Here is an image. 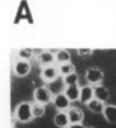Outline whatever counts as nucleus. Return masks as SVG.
Returning a JSON list of instances; mask_svg holds the SVG:
<instances>
[{"mask_svg": "<svg viewBox=\"0 0 116 128\" xmlns=\"http://www.w3.org/2000/svg\"><path fill=\"white\" fill-rule=\"evenodd\" d=\"M88 106V108L92 112V113H101L102 114V112H104V108H106V106H104V102H101V101H98V100H92L89 104H86Z\"/></svg>", "mask_w": 116, "mask_h": 128, "instance_id": "obj_16", "label": "nucleus"}, {"mask_svg": "<svg viewBox=\"0 0 116 128\" xmlns=\"http://www.w3.org/2000/svg\"><path fill=\"white\" fill-rule=\"evenodd\" d=\"M53 100H54V95L51 94V90L47 86H39L33 90V102L47 106V104L53 102Z\"/></svg>", "mask_w": 116, "mask_h": 128, "instance_id": "obj_2", "label": "nucleus"}, {"mask_svg": "<svg viewBox=\"0 0 116 128\" xmlns=\"http://www.w3.org/2000/svg\"><path fill=\"white\" fill-rule=\"evenodd\" d=\"M70 128H86L83 124H76V125H70Z\"/></svg>", "mask_w": 116, "mask_h": 128, "instance_id": "obj_22", "label": "nucleus"}, {"mask_svg": "<svg viewBox=\"0 0 116 128\" xmlns=\"http://www.w3.org/2000/svg\"><path fill=\"white\" fill-rule=\"evenodd\" d=\"M15 119L18 122H23V124H27L33 119V113H32V104L30 102H20L15 108V113H14Z\"/></svg>", "mask_w": 116, "mask_h": 128, "instance_id": "obj_1", "label": "nucleus"}, {"mask_svg": "<svg viewBox=\"0 0 116 128\" xmlns=\"http://www.w3.org/2000/svg\"><path fill=\"white\" fill-rule=\"evenodd\" d=\"M62 80H64L65 86H76V84H78V74H77V72H74V74H70V76L64 77Z\"/></svg>", "mask_w": 116, "mask_h": 128, "instance_id": "obj_20", "label": "nucleus"}, {"mask_svg": "<svg viewBox=\"0 0 116 128\" xmlns=\"http://www.w3.org/2000/svg\"><path fill=\"white\" fill-rule=\"evenodd\" d=\"M102 116L107 122L110 124H114L116 122V106L114 104H107L104 112H102Z\"/></svg>", "mask_w": 116, "mask_h": 128, "instance_id": "obj_14", "label": "nucleus"}, {"mask_svg": "<svg viewBox=\"0 0 116 128\" xmlns=\"http://www.w3.org/2000/svg\"><path fill=\"white\" fill-rule=\"evenodd\" d=\"M54 56H56V62H59V65L70 63V60H71V53L68 50H57L54 53Z\"/></svg>", "mask_w": 116, "mask_h": 128, "instance_id": "obj_15", "label": "nucleus"}, {"mask_svg": "<svg viewBox=\"0 0 116 128\" xmlns=\"http://www.w3.org/2000/svg\"><path fill=\"white\" fill-rule=\"evenodd\" d=\"M32 113H33V118H42L45 114V106L32 102Z\"/></svg>", "mask_w": 116, "mask_h": 128, "instance_id": "obj_19", "label": "nucleus"}, {"mask_svg": "<svg viewBox=\"0 0 116 128\" xmlns=\"http://www.w3.org/2000/svg\"><path fill=\"white\" fill-rule=\"evenodd\" d=\"M94 92H95V100H98V101H101V102H106V101L108 100V96H110L108 89H107L106 86H102V84L95 86V88H94Z\"/></svg>", "mask_w": 116, "mask_h": 128, "instance_id": "obj_12", "label": "nucleus"}, {"mask_svg": "<svg viewBox=\"0 0 116 128\" xmlns=\"http://www.w3.org/2000/svg\"><path fill=\"white\" fill-rule=\"evenodd\" d=\"M66 113H68V118H70L71 125H76V124H83L84 114H83L82 108H78V107H71Z\"/></svg>", "mask_w": 116, "mask_h": 128, "instance_id": "obj_8", "label": "nucleus"}, {"mask_svg": "<svg viewBox=\"0 0 116 128\" xmlns=\"http://www.w3.org/2000/svg\"><path fill=\"white\" fill-rule=\"evenodd\" d=\"M30 62L27 60H17L15 65H14V72L17 77H26L30 72Z\"/></svg>", "mask_w": 116, "mask_h": 128, "instance_id": "obj_7", "label": "nucleus"}, {"mask_svg": "<svg viewBox=\"0 0 116 128\" xmlns=\"http://www.w3.org/2000/svg\"><path fill=\"white\" fill-rule=\"evenodd\" d=\"M36 60L42 68H47V66H51L56 62V56L53 51H41V53H38Z\"/></svg>", "mask_w": 116, "mask_h": 128, "instance_id": "obj_5", "label": "nucleus"}, {"mask_svg": "<svg viewBox=\"0 0 116 128\" xmlns=\"http://www.w3.org/2000/svg\"><path fill=\"white\" fill-rule=\"evenodd\" d=\"M59 76H60L59 68L54 66V65H51V66H47V68H42V70H41V78H42L47 84H50V83H53L54 80H57V78H59Z\"/></svg>", "mask_w": 116, "mask_h": 128, "instance_id": "obj_4", "label": "nucleus"}, {"mask_svg": "<svg viewBox=\"0 0 116 128\" xmlns=\"http://www.w3.org/2000/svg\"><path fill=\"white\" fill-rule=\"evenodd\" d=\"M92 50L90 48H78L77 50V54L80 56V57H89V56H92Z\"/></svg>", "mask_w": 116, "mask_h": 128, "instance_id": "obj_21", "label": "nucleus"}, {"mask_svg": "<svg viewBox=\"0 0 116 128\" xmlns=\"http://www.w3.org/2000/svg\"><path fill=\"white\" fill-rule=\"evenodd\" d=\"M47 88L51 90V94H53L54 96H56V95H60V94H64V92H65V89H66V86H65L64 80H60V78L54 80V82H53V83H50Z\"/></svg>", "mask_w": 116, "mask_h": 128, "instance_id": "obj_13", "label": "nucleus"}, {"mask_svg": "<svg viewBox=\"0 0 116 128\" xmlns=\"http://www.w3.org/2000/svg\"><path fill=\"white\" fill-rule=\"evenodd\" d=\"M59 72H60V76L66 77V76L76 72V66L72 65L71 62H70V63H64V65H59Z\"/></svg>", "mask_w": 116, "mask_h": 128, "instance_id": "obj_18", "label": "nucleus"}, {"mask_svg": "<svg viewBox=\"0 0 116 128\" xmlns=\"http://www.w3.org/2000/svg\"><path fill=\"white\" fill-rule=\"evenodd\" d=\"M54 125L59 126V128H70L71 122H70L68 113L66 112H57L54 114Z\"/></svg>", "mask_w": 116, "mask_h": 128, "instance_id": "obj_10", "label": "nucleus"}, {"mask_svg": "<svg viewBox=\"0 0 116 128\" xmlns=\"http://www.w3.org/2000/svg\"><path fill=\"white\" fill-rule=\"evenodd\" d=\"M94 98H95L94 86H90V84L82 86V90H80V101H82L83 104H89Z\"/></svg>", "mask_w": 116, "mask_h": 128, "instance_id": "obj_9", "label": "nucleus"}, {"mask_svg": "<svg viewBox=\"0 0 116 128\" xmlns=\"http://www.w3.org/2000/svg\"><path fill=\"white\" fill-rule=\"evenodd\" d=\"M17 56H18V60H27L29 62L35 56V51L32 48H20L18 53H17Z\"/></svg>", "mask_w": 116, "mask_h": 128, "instance_id": "obj_17", "label": "nucleus"}, {"mask_svg": "<svg viewBox=\"0 0 116 128\" xmlns=\"http://www.w3.org/2000/svg\"><path fill=\"white\" fill-rule=\"evenodd\" d=\"M53 106L59 110V112H65V110H70L71 108V101L68 100V96L65 94H60V95H56L54 96Z\"/></svg>", "mask_w": 116, "mask_h": 128, "instance_id": "obj_6", "label": "nucleus"}, {"mask_svg": "<svg viewBox=\"0 0 116 128\" xmlns=\"http://www.w3.org/2000/svg\"><path fill=\"white\" fill-rule=\"evenodd\" d=\"M89 128H94V126H89Z\"/></svg>", "mask_w": 116, "mask_h": 128, "instance_id": "obj_23", "label": "nucleus"}, {"mask_svg": "<svg viewBox=\"0 0 116 128\" xmlns=\"http://www.w3.org/2000/svg\"><path fill=\"white\" fill-rule=\"evenodd\" d=\"M84 78H86V82H88L90 86L94 84V88H95V86H98V84L104 80V74H102V71L98 70V68H88L86 72H84Z\"/></svg>", "mask_w": 116, "mask_h": 128, "instance_id": "obj_3", "label": "nucleus"}, {"mask_svg": "<svg viewBox=\"0 0 116 128\" xmlns=\"http://www.w3.org/2000/svg\"><path fill=\"white\" fill-rule=\"evenodd\" d=\"M80 90H82V86H78V84H76V86H66V89H65L64 94L72 102V101H80Z\"/></svg>", "mask_w": 116, "mask_h": 128, "instance_id": "obj_11", "label": "nucleus"}]
</instances>
